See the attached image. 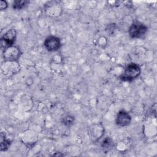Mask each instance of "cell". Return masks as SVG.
Segmentation results:
<instances>
[{"label": "cell", "instance_id": "6da1fadb", "mask_svg": "<svg viewBox=\"0 0 157 157\" xmlns=\"http://www.w3.org/2000/svg\"><path fill=\"white\" fill-rule=\"evenodd\" d=\"M141 70L139 66L134 63L129 64L124 69L120 76V79L123 81L130 82L137 78L140 74Z\"/></svg>", "mask_w": 157, "mask_h": 157}, {"label": "cell", "instance_id": "9c48e42d", "mask_svg": "<svg viewBox=\"0 0 157 157\" xmlns=\"http://www.w3.org/2000/svg\"><path fill=\"white\" fill-rule=\"evenodd\" d=\"M28 2H29L28 1H21V0L15 1L13 3V8L17 10L21 9L24 8L28 4Z\"/></svg>", "mask_w": 157, "mask_h": 157}, {"label": "cell", "instance_id": "277c9868", "mask_svg": "<svg viewBox=\"0 0 157 157\" xmlns=\"http://www.w3.org/2000/svg\"><path fill=\"white\" fill-rule=\"evenodd\" d=\"M61 41L59 38L54 36L47 37L44 42L45 48L49 52L57 51L61 47Z\"/></svg>", "mask_w": 157, "mask_h": 157}, {"label": "cell", "instance_id": "8fae6325", "mask_svg": "<svg viewBox=\"0 0 157 157\" xmlns=\"http://www.w3.org/2000/svg\"><path fill=\"white\" fill-rule=\"evenodd\" d=\"M112 140L110 138L106 137L104 139L102 142V147L104 148H109L112 145Z\"/></svg>", "mask_w": 157, "mask_h": 157}, {"label": "cell", "instance_id": "30bf717a", "mask_svg": "<svg viewBox=\"0 0 157 157\" xmlns=\"http://www.w3.org/2000/svg\"><path fill=\"white\" fill-rule=\"evenodd\" d=\"M74 122V117L72 115H67L63 119V124L66 126H71Z\"/></svg>", "mask_w": 157, "mask_h": 157}, {"label": "cell", "instance_id": "7a4b0ae2", "mask_svg": "<svg viewBox=\"0 0 157 157\" xmlns=\"http://www.w3.org/2000/svg\"><path fill=\"white\" fill-rule=\"evenodd\" d=\"M147 26L142 22L136 21L132 23L128 29V34L131 38L137 39L144 36L147 32Z\"/></svg>", "mask_w": 157, "mask_h": 157}, {"label": "cell", "instance_id": "7c38bea8", "mask_svg": "<svg viewBox=\"0 0 157 157\" xmlns=\"http://www.w3.org/2000/svg\"><path fill=\"white\" fill-rule=\"evenodd\" d=\"M7 7V3L6 1H1V5H0V8L1 10L6 9Z\"/></svg>", "mask_w": 157, "mask_h": 157}, {"label": "cell", "instance_id": "3957f363", "mask_svg": "<svg viewBox=\"0 0 157 157\" xmlns=\"http://www.w3.org/2000/svg\"><path fill=\"white\" fill-rule=\"evenodd\" d=\"M20 56V48L14 45L4 49L3 58L6 61H17Z\"/></svg>", "mask_w": 157, "mask_h": 157}, {"label": "cell", "instance_id": "ba28073f", "mask_svg": "<svg viewBox=\"0 0 157 157\" xmlns=\"http://www.w3.org/2000/svg\"><path fill=\"white\" fill-rule=\"evenodd\" d=\"M11 141L7 139L6 137V135L3 133L1 132V151H6L9 146L10 145Z\"/></svg>", "mask_w": 157, "mask_h": 157}, {"label": "cell", "instance_id": "8992f818", "mask_svg": "<svg viewBox=\"0 0 157 157\" xmlns=\"http://www.w3.org/2000/svg\"><path fill=\"white\" fill-rule=\"evenodd\" d=\"M116 124L121 127L129 125L131 121V117L128 112L124 110H120L116 117Z\"/></svg>", "mask_w": 157, "mask_h": 157}, {"label": "cell", "instance_id": "52a82bcc", "mask_svg": "<svg viewBox=\"0 0 157 157\" xmlns=\"http://www.w3.org/2000/svg\"><path fill=\"white\" fill-rule=\"evenodd\" d=\"M19 66L17 61H6L2 65V71L4 75L14 74L18 71Z\"/></svg>", "mask_w": 157, "mask_h": 157}, {"label": "cell", "instance_id": "5b68a950", "mask_svg": "<svg viewBox=\"0 0 157 157\" xmlns=\"http://www.w3.org/2000/svg\"><path fill=\"white\" fill-rule=\"evenodd\" d=\"M17 36V31L14 29L8 30L1 38V47L4 49L8 47L13 45Z\"/></svg>", "mask_w": 157, "mask_h": 157}]
</instances>
